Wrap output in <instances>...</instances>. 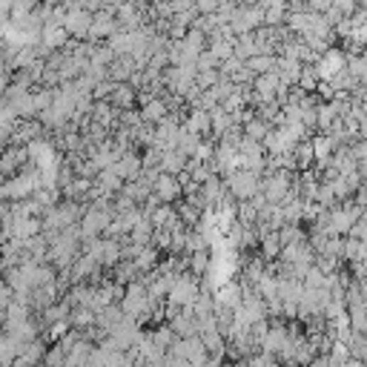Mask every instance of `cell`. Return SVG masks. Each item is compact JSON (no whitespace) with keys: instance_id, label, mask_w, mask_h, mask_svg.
<instances>
[{"instance_id":"ffe728a7","label":"cell","mask_w":367,"mask_h":367,"mask_svg":"<svg viewBox=\"0 0 367 367\" xmlns=\"http://www.w3.org/2000/svg\"><path fill=\"white\" fill-rule=\"evenodd\" d=\"M66 361H69V353H66L60 344H52V347L46 350V358H43L40 367H63Z\"/></svg>"},{"instance_id":"2e32d148","label":"cell","mask_w":367,"mask_h":367,"mask_svg":"<svg viewBox=\"0 0 367 367\" xmlns=\"http://www.w3.org/2000/svg\"><path fill=\"white\" fill-rule=\"evenodd\" d=\"M367 258V244L356 241V239H344V261L350 264H358Z\"/></svg>"},{"instance_id":"30bf717a","label":"cell","mask_w":367,"mask_h":367,"mask_svg":"<svg viewBox=\"0 0 367 367\" xmlns=\"http://www.w3.org/2000/svg\"><path fill=\"white\" fill-rule=\"evenodd\" d=\"M187 161H190V158H187L184 153H178V150H167V153L161 155V172H164V175H175V178H178V175L187 170Z\"/></svg>"},{"instance_id":"d6986e66","label":"cell","mask_w":367,"mask_h":367,"mask_svg":"<svg viewBox=\"0 0 367 367\" xmlns=\"http://www.w3.org/2000/svg\"><path fill=\"white\" fill-rule=\"evenodd\" d=\"M204 250H209L207 236H204V233H198V230H190V233H187V250H184V253L195 256V253H204Z\"/></svg>"},{"instance_id":"cb8c5ba5","label":"cell","mask_w":367,"mask_h":367,"mask_svg":"<svg viewBox=\"0 0 367 367\" xmlns=\"http://www.w3.org/2000/svg\"><path fill=\"white\" fill-rule=\"evenodd\" d=\"M347 239H356V241L367 244V215H361L358 221L353 224V230H350V236H347Z\"/></svg>"},{"instance_id":"5bb4252c","label":"cell","mask_w":367,"mask_h":367,"mask_svg":"<svg viewBox=\"0 0 367 367\" xmlns=\"http://www.w3.org/2000/svg\"><path fill=\"white\" fill-rule=\"evenodd\" d=\"M239 224L244 230L258 227V209L253 207V201H239Z\"/></svg>"},{"instance_id":"ba28073f","label":"cell","mask_w":367,"mask_h":367,"mask_svg":"<svg viewBox=\"0 0 367 367\" xmlns=\"http://www.w3.org/2000/svg\"><path fill=\"white\" fill-rule=\"evenodd\" d=\"M109 104H112L118 112H129V109L138 106V89H132L129 84H115V92H112Z\"/></svg>"},{"instance_id":"9a60e30c","label":"cell","mask_w":367,"mask_h":367,"mask_svg":"<svg viewBox=\"0 0 367 367\" xmlns=\"http://www.w3.org/2000/svg\"><path fill=\"white\" fill-rule=\"evenodd\" d=\"M270 129H273V126H270L267 121L253 118L250 124H244V138H250V141H258V143H261V141L270 135Z\"/></svg>"},{"instance_id":"603a6c76","label":"cell","mask_w":367,"mask_h":367,"mask_svg":"<svg viewBox=\"0 0 367 367\" xmlns=\"http://www.w3.org/2000/svg\"><path fill=\"white\" fill-rule=\"evenodd\" d=\"M170 244H172V233H170V230H155V233H153V247H155V250L170 253Z\"/></svg>"},{"instance_id":"484cf974","label":"cell","mask_w":367,"mask_h":367,"mask_svg":"<svg viewBox=\"0 0 367 367\" xmlns=\"http://www.w3.org/2000/svg\"><path fill=\"white\" fill-rule=\"evenodd\" d=\"M9 215V204L4 201V198H0V221H4V218Z\"/></svg>"},{"instance_id":"ac0fdd59","label":"cell","mask_w":367,"mask_h":367,"mask_svg":"<svg viewBox=\"0 0 367 367\" xmlns=\"http://www.w3.org/2000/svg\"><path fill=\"white\" fill-rule=\"evenodd\" d=\"M319 84H322V78H319L316 66H302V78H299V87H302L305 92H313V95H316Z\"/></svg>"},{"instance_id":"44dd1931","label":"cell","mask_w":367,"mask_h":367,"mask_svg":"<svg viewBox=\"0 0 367 367\" xmlns=\"http://www.w3.org/2000/svg\"><path fill=\"white\" fill-rule=\"evenodd\" d=\"M305 290H327V275L313 264L305 275Z\"/></svg>"},{"instance_id":"4fadbf2b","label":"cell","mask_w":367,"mask_h":367,"mask_svg":"<svg viewBox=\"0 0 367 367\" xmlns=\"http://www.w3.org/2000/svg\"><path fill=\"white\" fill-rule=\"evenodd\" d=\"M201 141H204V138H198V135H192V132H187V129L181 126V132H178V143H175V150H178V153H184L187 158H192Z\"/></svg>"},{"instance_id":"3957f363","label":"cell","mask_w":367,"mask_h":367,"mask_svg":"<svg viewBox=\"0 0 367 367\" xmlns=\"http://www.w3.org/2000/svg\"><path fill=\"white\" fill-rule=\"evenodd\" d=\"M347 69V52L344 49H339V46H333V49H327L319 60H316V72H319V78L322 81H333L336 75H341V72Z\"/></svg>"},{"instance_id":"52a82bcc","label":"cell","mask_w":367,"mask_h":367,"mask_svg":"<svg viewBox=\"0 0 367 367\" xmlns=\"http://www.w3.org/2000/svg\"><path fill=\"white\" fill-rule=\"evenodd\" d=\"M153 184H155V181H150L146 175H141V178H135V181L124 184V190H121V192H124L129 201H135V204L141 207V204H146V198L153 195Z\"/></svg>"},{"instance_id":"6da1fadb","label":"cell","mask_w":367,"mask_h":367,"mask_svg":"<svg viewBox=\"0 0 367 367\" xmlns=\"http://www.w3.org/2000/svg\"><path fill=\"white\" fill-rule=\"evenodd\" d=\"M224 187L236 201H253L261 192V178L250 170H236L224 178Z\"/></svg>"},{"instance_id":"8fae6325","label":"cell","mask_w":367,"mask_h":367,"mask_svg":"<svg viewBox=\"0 0 367 367\" xmlns=\"http://www.w3.org/2000/svg\"><path fill=\"white\" fill-rule=\"evenodd\" d=\"M95 322H98V313L89 310V307H78V310H72V316H69V324L75 327V330H81V333H87L89 327H95Z\"/></svg>"},{"instance_id":"9c48e42d","label":"cell","mask_w":367,"mask_h":367,"mask_svg":"<svg viewBox=\"0 0 367 367\" xmlns=\"http://www.w3.org/2000/svg\"><path fill=\"white\" fill-rule=\"evenodd\" d=\"M66 43H69V32L63 26H43V32H40V46L43 49L60 52V49H66Z\"/></svg>"},{"instance_id":"7402d4cb","label":"cell","mask_w":367,"mask_h":367,"mask_svg":"<svg viewBox=\"0 0 367 367\" xmlns=\"http://www.w3.org/2000/svg\"><path fill=\"white\" fill-rule=\"evenodd\" d=\"M121 126L129 129V132H138L143 126V118H141V109H129V112H121Z\"/></svg>"},{"instance_id":"5b68a950","label":"cell","mask_w":367,"mask_h":367,"mask_svg":"<svg viewBox=\"0 0 367 367\" xmlns=\"http://www.w3.org/2000/svg\"><path fill=\"white\" fill-rule=\"evenodd\" d=\"M121 178H124V184H129V181H135V178H141L143 175V161H141V153L138 150H129V153H124V158L112 167Z\"/></svg>"},{"instance_id":"7a4b0ae2","label":"cell","mask_w":367,"mask_h":367,"mask_svg":"<svg viewBox=\"0 0 367 367\" xmlns=\"http://www.w3.org/2000/svg\"><path fill=\"white\" fill-rule=\"evenodd\" d=\"M201 296V278H195L192 273H184L172 281V290H170V302L178 305V307H192Z\"/></svg>"},{"instance_id":"d4e9b609","label":"cell","mask_w":367,"mask_h":367,"mask_svg":"<svg viewBox=\"0 0 367 367\" xmlns=\"http://www.w3.org/2000/svg\"><path fill=\"white\" fill-rule=\"evenodd\" d=\"M15 302V292L9 287H0V322H6V310Z\"/></svg>"},{"instance_id":"e0dca14e","label":"cell","mask_w":367,"mask_h":367,"mask_svg":"<svg viewBox=\"0 0 367 367\" xmlns=\"http://www.w3.org/2000/svg\"><path fill=\"white\" fill-rule=\"evenodd\" d=\"M278 239H281V250H284V247L296 244V241H305L307 236L302 233V227H299V224H284V227L278 230Z\"/></svg>"},{"instance_id":"277c9868","label":"cell","mask_w":367,"mask_h":367,"mask_svg":"<svg viewBox=\"0 0 367 367\" xmlns=\"http://www.w3.org/2000/svg\"><path fill=\"white\" fill-rule=\"evenodd\" d=\"M153 195L161 201V204H178L181 198H184V190H181V184H178V178L175 175H158L155 178V184H153Z\"/></svg>"},{"instance_id":"8992f818","label":"cell","mask_w":367,"mask_h":367,"mask_svg":"<svg viewBox=\"0 0 367 367\" xmlns=\"http://www.w3.org/2000/svg\"><path fill=\"white\" fill-rule=\"evenodd\" d=\"M184 129L198 135V138H212V121H209V112L204 109H187V118H184Z\"/></svg>"},{"instance_id":"7c38bea8","label":"cell","mask_w":367,"mask_h":367,"mask_svg":"<svg viewBox=\"0 0 367 367\" xmlns=\"http://www.w3.org/2000/svg\"><path fill=\"white\" fill-rule=\"evenodd\" d=\"M256 55H261L258 43H256V35H241V38L236 40V57H239L241 63H247V60H253Z\"/></svg>"}]
</instances>
